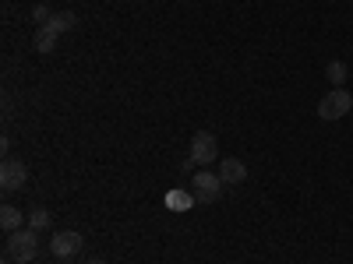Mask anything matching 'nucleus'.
<instances>
[{"label": "nucleus", "instance_id": "obj_7", "mask_svg": "<svg viewBox=\"0 0 353 264\" xmlns=\"http://www.w3.org/2000/svg\"><path fill=\"white\" fill-rule=\"evenodd\" d=\"M219 180H223L226 187L244 184V180H248V166H244L241 159H223V162H219Z\"/></svg>", "mask_w": 353, "mask_h": 264}, {"label": "nucleus", "instance_id": "obj_4", "mask_svg": "<svg viewBox=\"0 0 353 264\" xmlns=\"http://www.w3.org/2000/svg\"><path fill=\"white\" fill-rule=\"evenodd\" d=\"M223 180H219V173H209V169H201V173H194V201H201V204H212L219 194H223Z\"/></svg>", "mask_w": 353, "mask_h": 264}, {"label": "nucleus", "instance_id": "obj_11", "mask_svg": "<svg viewBox=\"0 0 353 264\" xmlns=\"http://www.w3.org/2000/svg\"><path fill=\"white\" fill-rule=\"evenodd\" d=\"M325 78L332 81V88H343V81H346V64H343V60H329Z\"/></svg>", "mask_w": 353, "mask_h": 264}, {"label": "nucleus", "instance_id": "obj_5", "mask_svg": "<svg viewBox=\"0 0 353 264\" xmlns=\"http://www.w3.org/2000/svg\"><path fill=\"white\" fill-rule=\"evenodd\" d=\"M25 184H28V166L21 159H4V166H0V187L11 194V190H21Z\"/></svg>", "mask_w": 353, "mask_h": 264}, {"label": "nucleus", "instance_id": "obj_10", "mask_svg": "<svg viewBox=\"0 0 353 264\" xmlns=\"http://www.w3.org/2000/svg\"><path fill=\"white\" fill-rule=\"evenodd\" d=\"M36 50H39V53H53V50H57V32H50V28L43 25L39 32H36Z\"/></svg>", "mask_w": 353, "mask_h": 264}, {"label": "nucleus", "instance_id": "obj_3", "mask_svg": "<svg viewBox=\"0 0 353 264\" xmlns=\"http://www.w3.org/2000/svg\"><path fill=\"white\" fill-rule=\"evenodd\" d=\"M81 247H85V240H81L78 229H61V232H53V236H50V254L57 261H61V257H74Z\"/></svg>", "mask_w": 353, "mask_h": 264}, {"label": "nucleus", "instance_id": "obj_13", "mask_svg": "<svg viewBox=\"0 0 353 264\" xmlns=\"http://www.w3.org/2000/svg\"><path fill=\"white\" fill-rule=\"evenodd\" d=\"M170 204H173V208H188L191 197H184V194H170Z\"/></svg>", "mask_w": 353, "mask_h": 264}, {"label": "nucleus", "instance_id": "obj_8", "mask_svg": "<svg viewBox=\"0 0 353 264\" xmlns=\"http://www.w3.org/2000/svg\"><path fill=\"white\" fill-rule=\"evenodd\" d=\"M21 222H25V215L14 208V204H4V208H0V229H4V232H18V229H25Z\"/></svg>", "mask_w": 353, "mask_h": 264}, {"label": "nucleus", "instance_id": "obj_16", "mask_svg": "<svg viewBox=\"0 0 353 264\" xmlns=\"http://www.w3.org/2000/svg\"><path fill=\"white\" fill-rule=\"evenodd\" d=\"M85 264H106V261H85Z\"/></svg>", "mask_w": 353, "mask_h": 264}, {"label": "nucleus", "instance_id": "obj_1", "mask_svg": "<svg viewBox=\"0 0 353 264\" xmlns=\"http://www.w3.org/2000/svg\"><path fill=\"white\" fill-rule=\"evenodd\" d=\"M4 257L14 261V264H32L36 254H39V232L36 229H18V232H8V243H4Z\"/></svg>", "mask_w": 353, "mask_h": 264}, {"label": "nucleus", "instance_id": "obj_2", "mask_svg": "<svg viewBox=\"0 0 353 264\" xmlns=\"http://www.w3.org/2000/svg\"><path fill=\"white\" fill-rule=\"evenodd\" d=\"M353 109V96L346 88H332V92L318 102V116L321 120H343V116Z\"/></svg>", "mask_w": 353, "mask_h": 264}, {"label": "nucleus", "instance_id": "obj_15", "mask_svg": "<svg viewBox=\"0 0 353 264\" xmlns=\"http://www.w3.org/2000/svg\"><path fill=\"white\" fill-rule=\"evenodd\" d=\"M57 264H74V257H61V261H57Z\"/></svg>", "mask_w": 353, "mask_h": 264}, {"label": "nucleus", "instance_id": "obj_12", "mask_svg": "<svg viewBox=\"0 0 353 264\" xmlns=\"http://www.w3.org/2000/svg\"><path fill=\"white\" fill-rule=\"evenodd\" d=\"M28 229H36V232L50 229V212H46V208H36L32 215H28Z\"/></svg>", "mask_w": 353, "mask_h": 264}, {"label": "nucleus", "instance_id": "obj_17", "mask_svg": "<svg viewBox=\"0 0 353 264\" xmlns=\"http://www.w3.org/2000/svg\"><path fill=\"white\" fill-rule=\"evenodd\" d=\"M32 264H39V261H32Z\"/></svg>", "mask_w": 353, "mask_h": 264}, {"label": "nucleus", "instance_id": "obj_9", "mask_svg": "<svg viewBox=\"0 0 353 264\" xmlns=\"http://www.w3.org/2000/svg\"><path fill=\"white\" fill-rule=\"evenodd\" d=\"M74 25H78V18H74L71 11H61V14H53V18L46 21V28H50V32H57V36H64V32H71Z\"/></svg>", "mask_w": 353, "mask_h": 264}, {"label": "nucleus", "instance_id": "obj_14", "mask_svg": "<svg viewBox=\"0 0 353 264\" xmlns=\"http://www.w3.org/2000/svg\"><path fill=\"white\" fill-rule=\"evenodd\" d=\"M32 18H36V21H43V25H46V21H50V18H53V14H50V11H46V8H43V4H39V8H36V11H32Z\"/></svg>", "mask_w": 353, "mask_h": 264}, {"label": "nucleus", "instance_id": "obj_6", "mask_svg": "<svg viewBox=\"0 0 353 264\" xmlns=\"http://www.w3.org/2000/svg\"><path fill=\"white\" fill-rule=\"evenodd\" d=\"M216 159H219V144H216V138H212L209 131L194 134V138H191V162L209 166V162H216Z\"/></svg>", "mask_w": 353, "mask_h": 264}]
</instances>
